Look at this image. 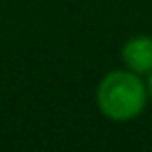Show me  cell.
I'll list each match as a JSON object with an SVG mask.
<instances>
[{"label": "cell", "instance_id": "6da1fadb", "mask_svg": "<svg viewBox=\"0 0 152 152\" xmlns=\"http://www.w3.org/2000/svg\"><path fill=\"white\" fill-rule=\"evenodd\" d=\"M148 103V85L139 78V74L130 69H116L103 76L96 90V105L110 121L137 119Z\"/></svg>", "mask_w": 152, "mask_h": 152}, {"label": "cell", "instance_id": "7a4b0ae2", "mask_svg": "<svg viewBox=\"0 0 152 152\" xmlns=\"http://www.w3.org/2000/svg\"><path fill=\"white\" fill-rule=\"evenodd\" d=\"M125 67L134 74H150L152 72V38L150 36H134L121 49Z\"/></svg>", "mask_w": 152, "mask_h": 152}, {"label": "cell", "instance_id": "3957f363", "mask_svg": "<svg viewBox=\"0 0 152 152\" xmlns=\"http://www.w3.org/2000/svg\"><path fill=\"white\" fill-rule=\"evenodd\" d=\"M148 99L152 101V72H150V81H148Z\"/></svg>", "mask_w": 152, "mask_h": 152}]
</instances>
